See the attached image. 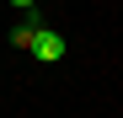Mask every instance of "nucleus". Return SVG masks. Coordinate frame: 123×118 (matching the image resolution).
Returning <instances> with one entry per match:
<instances>
[{
  "mask_svg": "<svg viewBox=\"0 0 123 118\" xmlns=\"http://www.w3.org/2000/svg\"><path fill=\"white\" fill-rule=\"evenodd\" d=\"M32 54H37V59H48V65H59V59H64V38H59L54 27H37V38H32Z\"/></svg>",
  "mask_w": 123,
  "mask_h": 118,
  "instance_id": "nucleus-1",
  "label": "nucleus"
},
{
  "mask_svg": "<svg viewBox=\"0 0 123 118\" xmlns=\"http://www.w3.org/2000/svg\"><path fill=\"white\" fill-rule=\"evenodd\" d=\"M11 6H16V11H32V6H37V0H11Z\"/></svg>",
  "mask_w": 123,
  "mask_h": 118,
  "instance_id": "nucleus-3",
  "label": "nucleus"
},
{
  "mask_svg": "<svg viewBox=\"0 0 123 118\" xmlns=\"http://www.w3.org/2000/svg\"><path fill=\"white\" fill-rule=\"evenodd\" d=\"M32 38H37V22H22V27L11 32V43H16V48H32Z\"/></svg>",
  "mask_w": 123,
  "mask_h": 118,
  "instance_id": "nucleus-2",
  "label": "nucleus"
}]
</instances>
